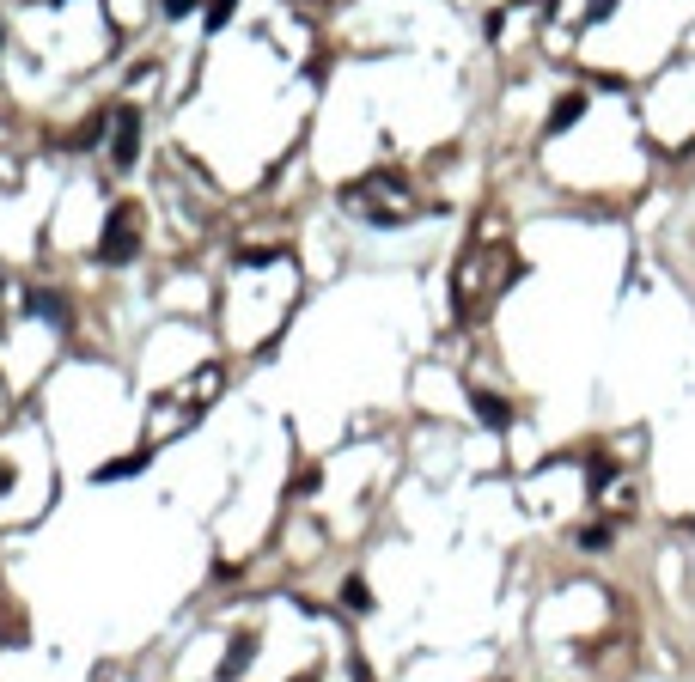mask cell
Segmentation results:
<instances>
[{"instance_id":"1","label":"cell","mask_w":695,"mask_h":682,"mask_svg":"<svg viewBox=\"0 0 695 682\" xmlns=\"http://www.w3.org/2000/svg\"><path fill=\"white\" fill-rule=\"evenodd\" d=\"M348 207L360 214V220H378V226H397V220H409L415 214V196L403 189V177H367V183H354L348 189Z\"/></svg>"},{"instance_id":"2","label":"cell","mask_w":695,"mask_h":682,"mask_svg":"<svg viewBox=\"0 0 695 682\" xmlns=\"http://www.w3.org/2000/svg\"><path fill=\"white\" fill-rule=\"evenodd\" d=\"M104 256H110V262H128V256H135V207H116V214H110Z\"/></svg>"},{"instance_id":"3","label":"cell","mask_w":695,"mask_h":682,"mask_svg":"<svg viewBox=\"0 0 695 682\" xmlns=\"http://www.w3.org/2000/svg\"><path fill=\"white\" fill-rule=\"evenodd\" d=\"M135 146H141V116H135V110H116V146H110V159L128 165Z\"/></svg>"},{"instance_id":"4","label":"cell","mask_w":695,"mask_h":682,"mask_svg":"<svg viewBox=\"0 0 695 682\" xmlns=\"http://www.w3.org/2000/svg\"><path fill=\"white\" fill-rule=\"evenodd\" d=\"M579 110H586V98H579V92H573V98H561V104H555V116H549V128H568Z\"/></svg>"},{"instance_id":"5","label":"cell","mask_w":695,"mask_h":682,"mask_svg":"<svg viewBox=\"0 0 695 682\" xmlns=\"http://www.w3.org/2000/svg\"><path fill=\"white\" fill-rule=\"evenodd\" d=\"M476 415H482L489 426H507V421H512V415H507V408H500L494 396H476Z\"/></svg>"},{"instance_id":"6","label":"cell","mask_w":695,"mask_h":682,"mask_svg":"<svg viewBox=\"0 0 695 682\" xmlns=\"http://www.w3.org/2000/svg\"><path fill=\"white\" fill-rule=\"evenodd\" d=\"M342 597H348V609H367V603H372V597H367V585H360V579H348V585H342Z\"/></svg>"},{"instance_id":"7","label":"cell","mask_w":695,"mask_h":682,"mask_svg":"<svg viewBox=\"0 0 695 682\" xmlns=\"http://www.w3.org/2000/svg\"><path fill=\"white\" fill-rule=\"evenodd\" d=\"M226 13H232V0H214V6H207V25H226Z\"/></svg>"},{"instance_id":"8","label":"cell","mask_w":695,"mask_h":682,"mask_svg":"<svg viewBox=\"0 0 695 682\" xmlns=\"http://www.w3.org/2000/svg\"><path fill=\"white\" fill-rule=\"evenodd\" d=\"M189 6H196V0H165V13H177V19H184Z\"/></svg>"}]
</instances>
